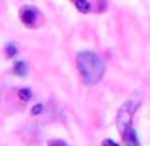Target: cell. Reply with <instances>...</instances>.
<instances>
[{"label": "cell", "mask_w": 150, "mask_h": 146, "mask_svg": "<svg viewBox=\"0 0 150 146\" xmlns=\"http://www.w3.org/2000/svg\"><path fill=\"white\" fill-rule=\"evenodd\" d=\"M76 66L86 85H95L102 80L105 74V61L98 53L92 50H82L76 56Z\"/></svg>", "instance_id": "1"}, {"label": "cell", "mask_w": 150, "mask_h": 146, "mask_svg": "<svg viewBox=\"0 0 150 146\" xmlns=\"http://www.w3.org/2000/svg\"><path fill=\"white\" fill-rule=\"evenodd\" d=\"M139 103L140 101L137 100V98H129V100H126L120 106V109H118V112H116V127H118L121 135H124L126 130L131 127L134 114H136L137 108H139Z\"/></svg>", "instance_id": "2"}, {"label": "cell", "mask_w": 150, "mask_h": 146, "mask_svg": "<svg viewBox=\"0 0 150 146\" xmlns=\"http://www.w3.org/2000/svg\"><path fill=\"white\" fill-rule=\"evenodd\" d=\"M20 16H21V21H23L24 26L33 27V26H36V23H37L39 11H37V8H34V7H23L21 8Z\"/></svg>", "instance_id": "3"}, {"label": "cell", "mask_w": 150, "mask_h": 146, "mask_svg": "<svg viewBox=\"0 0 150 146\" xmlns=\"http://www.w3.org/2000/svg\"><path fill=\"white\" fill-rule=\"evenodd\" d=\"M123 138H124V146H140L139 140H137V133L132 127H129V129L126 130Z\"/></svg>", "instance_id": "4"}, {"label": "cell", "mask_w": 150, "mask_h": 146, "mask_svg": "<svg viewBox=\"0 0 150 146\" xmlns=\"http://www.w3.org/2000/svg\"><path fill=\"white\" fill-rule=\"evenodd\" d=\"M74 5L81 13H89V11L92 10L91 3H89L87 0H74Z\"/></svg>", "instance_id": "5"}, {"label": "cell", "mask_w": 150, "mask_h": 146, "mask_svg": "<svg viewBox=\"0 0 150 146\" xmlns=\"http://www.w3.org/2000/svg\"><path fill=\"white\" fill-rule=\"evenodd\" d=\"M13 71L16 72V75H26V72H28V66H26V63H24V61H18V63H15Z\"/></svg>", "instance_id": "6"}, {"label": "cell", "mask_w": 150, "mask_h": 146, "mask_svg": "<svg viewBox=\"0 0 150 146\" xmlns=\"http://www.w3.org/2000/svg\"><path fill=\"white\" fill-rule=\"evenodd\" d=\"M18 96H20L23 101H29V98L33 96V92H31L29 88H21V90L18 92Z\"/></svg>", "instance_id": "7"}, {"label": "cell", "mask_w": 150, "mask_h": 146, "mask_svg": "<svg viewBox=\"0 0 150 146\" xmlns=\"http://www.w3.org/2000/svg\"><path fill=\"white\" fill-rule=\"evenodd\" d=\"M7 53H8V56H13L15 53H16V48H15V45L8 43V45H7Z\"/></svg>", "instance_id": "8"}, {"label": "cell", "mask_w": 150, "mask_h": 146, "mask_svg": "<svg viewBox=\"0 0 150 146\" xmlns=\"http://www.w3.org/2000/svg\"><path fill=\"white\" fill-rule=\"evenodd\" d=\"M102 146H120V145H118V143H115V141H113V140H110V138H107V140H105V141H103V143H102Z\"/></svg>", "instance_id": "9"}, {"label": "cell", "mask_w": 150, "mask_h": 146, "mask_svg": "<svg viewBox=\"0 0 150 146\" xmlns=\"http://www.w3.org/2000/svg\"><path fill=\"white\" fill-rule=\"evenodd\" d=\"M40 111H42V104H36V106L33 108V114H39Z\"/></svg>", "instance_id": "10"}]
</instances>
